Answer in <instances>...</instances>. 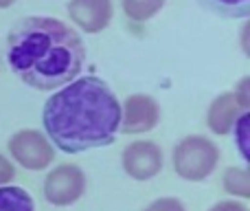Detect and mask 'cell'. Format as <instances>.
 <instances>
[{
	"instance_id": "ac0fdd59",
	"label": "cell",
	"mask_w": 250,
	"mask_h": 211,
	"mask_svg": "<svg viewBox=\"0 0 250 211\" xmlns=\"http://www.w3.org/2000/svg\"><path fill=\"white\" fill-rule=\"evenodd\" d=\"M208 211H248V207L244 203H237V200H220Z\"/></svg>"
},
{
	"instance_id": "9a60e30c",
	"label": "cell",
	"mask_w": 250,
	"mask_h": 211,
	"mask_svg": "<svg viewBox=\"0 0 250 211\" xmlns=\"http://www.w3.org/2000/svg\"><path fill=\"white\" fill-rule=\"evenodd\" d=\"M143 211H187V207L180 198L165 196V198H156L154 203H149Z\"/></svg>"
},
{
	"instance_id": "52a82bcc",
	"label": "cell",
	"mask_w": 250,
	"mask_h": 211,
	"mask_svg": "<svg viewBox=\"0 0 250 211\" xmlns=\"http://www.w3.org/2000/svg\"><path fill=\"white\" fill-rule=\"evenodd\" d=\"M160 106L151 95H129L121 106V123L119 130L123 134H145L158 125Z\"/></svg>"
},
{
	"instance_id": "4fadbf2b",
	"label": "cell",
	"mask_w": 250,
	"mask_h": 211,
	"mask_svg": "<svg viewBox=\"0 0 250 211\" xmlns=\"http://www.w3.org/2000/svg\"><path fill=\"white\" fill-rule=\"evenodd\" d=\"M165 4H167V0H121L123 13L132 22H147L149 18H154Z\"/></svg>"
},
{
	"instance_id": "3957f363",
	"label": "cell",
	"mask_w": 250,
	"mask_h": 211,
	"mask_svg": "<svg viewBox=\"0 0 250 211\" xmlns=\"http://www.w3.org/2000/svg\"><path fill=\"white\" fill-rule=\"evenodd\" d=\"M220 163V147L202 134H189L173 145V172L189 183H202L215 172Z\"/></svg>"
},
{
	"instance_id": "9c48e42d",
	"label": "cell",
	"mask_w": 250,
	"mask_h": 211,
	"mask_svg": "<svg viewBox=\"0 0 250 211\" xmlns=\"http://www.w3.org/2000/svg\"><path fill=\"white\" fill-rule=\"evenodd\" d=\"M242 112L244 110L239 108L233 93H222V95L215 97L213 104L208 106V112H207L208 130H211L213 134H217V137H226V134H230L235 121L239 119Z\"/></svg>"
},
{
	"instance_id": "6da1fadb",
	"label": "cell",
	"mask_w": 250,
	"mask_h": 211,
	"mask_svg": "<svg viewBox=\"0 0 250 211\" xmlns=\"http://www.w3.org/2000/svg\"><path fill=\"white\" fill-rule=\"evenodd\" d=\"M42 123L46 139L66 154L114 143L121 123V104L101 77L73 79L48 97Z\"/></svg>"
},
{
	"instance_id": "8fae6325",
	"label": "cell",
	"mask_w": 250,
	"mask_h": 211,
	"mask_svg": "<svg viewBox=\"0 0 250 211\" xmlns=\"http://www.w3.org/2000/svg\"><path fill=\"white\" fill-rule=\"evenodd\" d=\"M0 211H35V203L26 189L4 185L0 187Z\"/></svg>"
},
{
	"instance_id": "7a4b0ae2",
	"label": "cell",
	"mask_w": 250,
	"mask_h": 211,
	"mask_svg": "<svg viewBox=\"0 0 250 211\" xmlns=\"http://www.w3.org/2000/svg\"><path fill=\"white\" fill-rule=\"evenodd\" d=\"M7 64L35 91H57L77 79L86 47L77 31L51 16H26L7 35Z\"/></svg>"
},
{
	"instance_id": "5bb4252c",
	"label": "cell",
	"mask_w": 250,
	"mask_h": 211,
	"mask_svg": "<svg viewBox=\"0 0 250 211\" xmlns=\"http://www.w3.org/2000/svg\"><path fill=\"white\" fill-rule=\"evenodd\" d=\"M233 137H235V145H237L239 154H242V159L250 161V152H248V141H250V112H242L239 115V119L235 121L233 125Z\"/></svg>"
},
{
	"instance_id": "5b68a950",
	"label": "cell",
	"mask_w": 250,
	"mask_h": 211,
	"mask_svg": "<svg viewBox=\"0 0 250 211\" xmlns=\"http://www.w3.org/2000/svg\"><path fill=\"white\" fill-rule=\"evenodd\" d=\"M9 152L11 156L22 165L24 169L31 172H40L46 169L55 159V147L46 139V134L40 130L26 128L18 130L11 139H9Z\"/></svg>"
},
{
	"instance_id": "e0dca14e",
	"label": "cell",
	"mask_w": 250,
	"mask_h": 211,
	"mask_svg": "<svg viewBox=\"0 0 250 211\" xmlns=\"http://www.w3.org/2000/svg\"><path fill=\"white\" fill-rule=\"evenodd\" d=\"M13 178H16V169H13L11 161L4 159V156L0 154V187H4L7 183H11Z\"/></svg>"
},
{
	"instance_id": "d6986e66",
	"label": "cell",
	"mask_w": 250,
	"mask_h": 211,
	"mask_svg": "<svg viewBox=\"0 0 250 211\" xmlns=\"http://www.w3.org/2000/svg\"><path fill=\"white\" fill-rule=\"evenodd\" d=\"M16 4V0H0V9H9Z\"/></svg>"
},
{
	"instance_id": "ba28073f",
	"label": "cell",
	"mask_w": 250,
	"mask_h": 211,
	"mask_svg": "<svg viewBox=\"0 0 250 211\" xmlns=\"http://www.w3.org/2000/svg\"><path fill=\"white\" fill-rule=\"evenodd\" d=\"M68 18L83 33H101L114 18L112 0H68Z\"/></svg>"
},
{
	"instance_id": "2e32d148",
	"label": "cell",
	"mask_w": 250,
	"mask_h": 211,
	"mask_svg": "<svg viewBox=\"0 0 250 211\" xmlns=\"http://www.w3.org/2000/svg\"><path fill=\"white\" fill-rule=\"evenodd\" d=\"M233 95H235V99H237L239 108H242L244 112H248V108H250V77H244L242 82L237 84Z\"/></svg>"
},
{
	"instance_id": "7c38bea8",
	"label": "cell",
	"mask_w": 250,
	"mask_h": 211,
	"mask_svg": "<svg viewBox=\"0 0 250 211\" xmlns=\"http://www.w3.org/2000/svg\"><path fill=\"white\" fill-rule=\"evenodd\" d=\"M222 187L226 194L237 198H250V172L246 167H226L222 176Z\"/></svg>"
},
{
	"instance_id": "30bf717a",
	"label": "cell",
	"mask_w": 250,
	"mask_h": 211,
	"mask_svg": "<svg viewBox=\"0 0 250 211\" xmlns=\"http://www.w3.org/2000/svg\"><path fill=\"white\" fill-rule=\"evenodd\" d=\"M207 11L215 16L237 20V18H248L250 13V0H198Z\"/></svg>"
},
{
	"instance_id": "8992f818",
	"label": "cell",
	"mask_w": 250,
	"mask_h": 211,
	"mask_svg": "<svg viewBox=\"0 0 250 211\" xmlns=\"http://www.w3.org/2000/svg\"><path fill=\"white\" fill-rule=\"evenodd\" d=\"M123 172L134 181H151L163 172V147L154 141H132L121 154Z\"/></svg>"
},
{
	"instance_id": "277c9868",
	"label": "cell",
	"mask_w": 250,
	"mask_h": 211,
	"mask_svg": "<svg viewBox=\"0 0 250 211\" xmlns=\"http://www.w3.org/2000/svg\"><path fill=\"white\" fill-rule=\"evenodd\" d=\"M86 174L79 165H57L44 178V200L53 207H70L86 194Z\"/></svg>"
}]
</instances>
